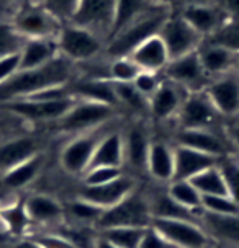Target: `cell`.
I'll return each instance as SVG.
<instances>
[{"instance_id": "1", "label": "cell", "mask_w": 239, "mask_h": 248, "mask_svg": "<svg viewBox=\"0 0 239 248\" xmlns=\"http://www.w3.org/2000/svg\"><path fill=\"white\" fill-rule=\"evenodd\" d=\"M76 77V65L63 56H57L38 69L18 70L10 80L0 85V103L38 95L44 90L66 87Z\"/></svg>"}, {"instance_id": "2", "label": "cell", "mask_w": 239, "mask_h": 248, "mask_svg": "<svg viewBox=\"0 0 239 248\" xmlns=\"http://www.w3.org/2000/svg\"><path fill=\"white\" fill-rule=\"evenodd\" d=\"M174 8L171 7H153L144 15L131 21L125 26L120 33L112 36L105 43V56L108 59L115 57H128L139 44H143L146 39L156 36L161 31L164 21L169 18Z\"/></svg>"}, {"instance_id": "3", "label": "cell", "mask_w": 239, "mask_h": 248, "mask_svg": "<svg viewBox=\"0 0 239 248\" xmlns=\"http://www.w3.org/2000/svg\"><path fill=\"white\" fill-rule=\"evenodd\" d=\"M59 56L66 57L74 65L95 61L105 51V39L82 26L64 23L56 36Z\"/></svg>"}, {"instance_id": "4", "label": "cell", "mask_w": 239, "mask_h": 248, "mask_svg": "<svg viewBox=\"0 0 239 248\" xmlns=\"http://www.w3.org/2000/svg\"><path fill=\"white\" fill-rule=\"evenodd\" d=\"M120 111L113 106L99 103L90 100H77L72 105V108L64 114L56 124L57 131L66 134L76 136L81 132L97 129L100 126L113 123L118 118Z\"/></svg>"}, {"instance_id": "5", "label": "cell", "mask_w": 239, "mask_h": 248, "mask_svg": "<svg viewBox=\"0 0 239 248\" xmlns=\"http://www.w3.org/2000/svg\"><path fill=\"white\" fill-rule=\"evenodd\" d=\"M115 129V121L97 129L81 132L70 137L59 154V165L70 176H82L87 171L102 137Z\"/></svg>"}, {"instance_id": "6", "label": "cell", "mask_w": 239, "mask_h": 248, "mask_svg": "<svg viewBox=\"0 0 239 248\" xmlns=\"http://www.w3.org/2000/svg\"><path fill=\"white\" fill-rule=\"evenodd\" d=\"M153 224V212L149 207L148 194L139 191H133L123 201L115 204L110 209L103 211L97 230L100 229H112V227H138L148 229Z\"/></svg>"}, {"instance_id": "7", "label": "cell", "mask_w": 239, "mask_h": 248, "mask_svg": "<svg viewBox=\"0 0 239 248\" xmlns=\"http://www.w3.org/2000/svg\"><path fill=\"white\" fill-rule=\"evenodd\" d=\"M76 103L74 96L59 100L21 98L0 103V109L26 123H57Z\"/></svg>"}, {"instance_id": "8", "label": "cell", "mask_w": 239, "mask_h": 248, "mask_svg": "<svg viewBox=\"0 0 239 248\" xmlns=\"http://www.w3.org/2000/svg\"><path fill=\"white\" fill-rule=\"evenodd\" d=\"M10 26L25 39L56 38L63 26L39 2H26L13 15Z\"/></svg>"}, {"instance_id": "9", "label": "cell", "mask_w": 239, "mask_h": 248, "mask_svg": "<svg viewBox=\"0 0 239 248\" xmlns=\"http://www.w3.org/2000/svg\"><path fill=\"white\" fill-rule=\"evenodd\" d=\"M151 227L174 248H215L200 222L179 219H153Z\"/></svg>"}, {"instance_id": "10", "label": "cell", "mask_w": 239, "mask_h": 248, "mask_svg": "<svg viewBox=\"0 0 239 248\" xmlns=\"http://www.w3.org/2000/svg\"><path fill=\"white\" fill-rule=\"evenodd\" d=\"M162 43L169 52L171 61L182 57L192 52H197L203 38L190 26L179 12L172 10L169 18L164 21L161 31H159Z\"/></svg>"}, {"instance_id": "11", "label": "cell", "mask_w": 239, "mask_h": 248, "mask_svg": "<svg viewBox=\"0 0 239 248\" xmlns=\"http://www.w3.org/2000/svg\"><path fill=\"white\" fill-rule=\"evenodd\" d=\"M223 118L205 92L188 93L177 114V129H218Z\"/></svg>"}, {"instance_id": "12", "label": "cell", "mask_w": 239, "mask_h": 248, "mask_svg": "<svg viewBox=\"0 0 239 248\" xmlns=\"http://www.w3.org/2000/svg\"><path fill=\"white\" fill-rule=\"evenodd\" d=\"M162 75L164 78L174 82L177 87L182 88L187 95L205 92L206 85L210 83V77L203 69L197 52L169 61Z\"/></svg>"}, {"instance_id": "13", "label": "cell", "mask_w": 239, "mask_h": 248, "mask_svg": "<svg viewBox=\"0 0 239 248\" xmlns=\"http://www.w3.org/2000/svg\"><path fill=\"white\" fill-rule=\"evenodd\" d=\"M136 189H138V178L126 171L125 175H121L120 178L110 181L107 185H100V186L82 185L76 196L97 207H100V209L107 211L115 204H118L120 201H123L126 196H130Z\"/></svg>"}, {"instance_id": "14", "label": "cell", "mask_w": 239, "mask_h": 248, "mask_svg": "<svg viewBox=\"0 0 239 248\" xmlns=\"http://www.w3.org/2000/svg\"><path fill=\"white\" fill-rule=\"evenodd\" d=\"M220 116L228 121L239 119V75L236 70L211 78L205 88Z\"/></svg>"}, {"instance_id": "15", "label": "cell", "mask_w": 239, "mask_h": 248, "mask_svg": "<svg viewBox=\"0 0 239 248\" xmlns=\"http://www.w3.org/2000/svg\"><path fill=\"white\" fill-rule=\"evenodd\" d=\"M174 139L175 145H184L218 158L234 155L226 132H220V129H177Z\"/></svg>"}, {"instance_id": "16", "label": "cell", "mask_w": 239, "mask_h": 248, "mask_svg": "<svg viewBox=\"0 0 239 248\" xmlns=\"http://www.w3.org/2000/svg\"><path fill=\"white\" fill-rule=\"evenodd\" d=\"M113 10L115 0H79L77 10L69 23L94 31L107 43L113 21Z\"/></svg>"}, {"instance_id": "17", "label": "cell", "mask_w": 239, "mask_h": 248, "mask_svg": "<svg viewBox=\"0 0 239 248\" xmlns=\"http://www.w3.org/2000/svg\"><path fill=\"white\" fill-rule=\"evenodd\" d=\"M23 207L32 224L43 225V227H57L66 222L64 204L51 194H30L23 199Z\"/></svg>"}, {"instance_id": "18", "label": "cell", "mask_w": 239, "mask_h": 248, "mask_svg": "<svg viewBox=\"0 0 239 248\" xmlns=\"http://www.w3.org/2000/svg\"><path fill=\"white\" fill-rule=\"evenodd\" d=\"M153 137L141 123L131 124L126 132H123V147H125V171L130 168L133 176L146 173V160L151 147Z\"/></svg>"}, {"instance_id": "19", "label": "cell", "mask_w": 239, "mask_h": 248, "mask_svg": "<svg viewBox=\"0 0 239 248\" xmlns=\"http://www.w3.org/2000/svg\"><path fill=\"white\" fill-rule=\"evenodd\" d=\"M185 96H187V93L182 88L177 87L174 82L164 78L161 87L148 100L149 118L156 119L159 123H167L172 121V119L175 121Z\"/></svg>"}, {"instance_id": "20", "label": "cell", "mask_w": 239, "mask_h": 248, "mask_svg": "<svg viewBox=\"0 0 239 248\" xmlns=\"http://www.w3.org/2000/svg\"><path fill=\"white\" fill-rule=\"evenodd\" d=\"M41 152L39 139L34 136L21 134L2 140L0 142V175Z\"/></svg>"}, {"instance_id": "21", "label": "cell", "mask_w": 239, "mask_h": 248, "mask_svg": "<svg viewBox=\"0 0 239 248\" xmlns=\"http://www.w3.org/2000/svg\"><path fill=\"white\" fill-rule=\"evenodd\" d=\"M200 225L215 243V247L239 248V214L216 216L202 211Z\"/></svg>"}, {"instance_id": "22", "label": "cell", "mask_w": 239, "mask_h": 248, "mask_svg": "<svg viewBox=\"0 0 239 248\" xmlns=\"http://www.w3.org/2000/svg\"><path fill=\"white\" fill-rule=\"evenodd\" d=\"M146 175L161 186H167L174 180V145L153 139L146 160Z\"/></svg>"}, {"instance_id": "23", "label": "cell", "mask_w": 239, "mask_h": 248, "mask_svg": "<svg viewBox=\"0 0 239 248\" xmlns=\"http://www.w3.org/2000/svg\"><path fill=\"white\" fill-rule=\"evenodd\" d=\"M179 12L184 16V20L197 31L203 39H208L218 31L228 16L218 7V3H210V5H195V7H185Z\"/></svg>"}, {"instance_id": "24", "label": "cell", "mask_w": 239, "mask_h": 248, "mask_svg": "<svg viewBox=\"0 0 239 248\" xmlns=\"http://www.w3.org/2000/svg\"><path fill=\"white\" fill-rule=\"evenodd\" d=\"M220 160L213 155L174 144V180H192L202 171L216 167Z\"/></svg>"}, {"instance_id": "25", "label": "cell", "mask_w": 239, "mask_h": 248, "mask_svg": "<svg viewBox=\"0 0 239 248\" xmlns=\"http://www.w3.org/2000/svg\"><path fill=\"white\" fill-rule=\"evenodd\" d=\"M128 57L138 65L139 70L154 74H162L171 61L169 52L166 49V44L162 43L159 34L146 39Z\"/></svg>"}, {"instance_id": "26", "label": "cell", "mask_w": 239, "mask_h": 248, "mask_svg": "<svg viewBox=\"0 0 239 248\" xmlns=\"http://www.w3.org/2000/svg\"><path fill=\"white\" fill-rule=\"evenodd\" d=\"M197 56L200 59L206 75L211 78L220 77L234 70V62H236V52L226 49V47L215 44L208 39H203L202 44L197 49Z\"/></svg>"}, {"instance_id": "27", "label": "cell", "mask_w": 239, "mask_h": 248, "mask_svg": "<svg viewBox=\"0 0 239 248\" xmlns=\"http://www.w3.org/2000/svg\"><path fill=\"white\" fill-rule=\"evenodd\" d=\"M94 167H117L125 168V147H123V132L115 127L102 137L92 157L88 168ZM87 168V170H88Z\"/></svg>"}, {"instance_id": "28", "label": "cell", "mask_w": 239, "mask_h": 248, "mask_svg": "<svg viewBox=\"0 0 239 248\" xmlns=\"http://www.w3.org/2000/svg\"><path fill=\"white\" fill-rule=\"evenodd\" d=\"M59 56L56 38L26 39L20 49V70L38 69Z\"/></svg>"}, {"instance_id": "29", "label": "cell", "mask_w": 239, "mask_h": 248, "mask_svg": "<svg viewBox=\"0 0 239 248\" xmlns=\"http://www.w3.org/2000/svg\"><path fill=\"white\" fill-rule=\"evenodd\" d=\"M44 154H38L32 157L30 160H26L20 165L13 167L12 170L5 171L3 175H0V183L8 191H17V189L26 188L30 183H33L38 178V175L41 173L44 167Z\"/></svg>"}, {"instance_id": "30", "label": "cell", "mask_w": 239, "mask_h": 248, "mask_svg": "<svg viewBox=\"0 0 239 248\" xmlns=\"http://www.w3.org/2000/svg\"><path fill=\"white\" fill-rule=\"evenodd\" d=\"M149 207L153 212V219H179V220H193L200 222V214L185 209L172 199L166 191V186L156 193L148 194Z\"/></svg>"}, {"instance_id": "31", "label": "cell", "mask_w": 239, "mask_h": 248, "mask_svg": "<svg viewBox=\"0 0 239 248\" xmlns=\"http://www.w3.org/2000/svg\"><path fill=\"white\" fill-rule=\"evenodd\" d=\"M157 7L151 5L148 0H115V10H113V21L112 28H110V34L107 41L117 33H120L125 26H128L131 21L139 18L141 15H144L149 8Z\"/></svg>"}, {"instance_id": "32", "label": "cell", "mask_w": 239, "mask_h": 248, "mask_svg": "<svg viewBox=\"0 0 239 248\" xmlns=\"http://www.w3.org/2000/svg\"><path fill=\"white\" fill-rule=\"evenodd\" d=\"M64 212L66 217H70V224L97 229V224H99L100 217L103 214V209L74 196L68 204H64Z\"/></svg>"}, {"instance_id": "33", "label": "cell", "mask_w": 239, "mask_h": 248, "mask_svg": "<svg viewBox=\"0 0 239 248\" xmlns=\"http://www.w3.org/2000/svg\"><path fill=\"white\" fill-rule=\"evenodd\" d=\"M167 194L174 199L177 204H180L185 209L200 214L202 212V199L203 196L198 193V189L190 183L188 180H174L166 186Z\"/></svg>"}, {"instance_id": "34", "label": "cell", "mask_w": 239, "mask_h": 248, "mask_svg": "<svg viewBox=\"0 0 239 248\" xmlns=\"http://www.w3.org/2000/svg\"><path fill=\"white\" fill-rule=\"evenodd\" d=\"M115 95H117L120 109H130L135 114L141 116H149V106L148 100L136 90L133 83H117L113 82Z\"/></svg>"}, {"instance_id": "35", "label": "cell", "mask_w": 239, "mask_h": 248, "mask_svg": "<svg viewBox=\"0 0 239 248\" xmlns=\"http://www.w3.org/2000/svg\"><path fill=\"white\" fill-rule=\"evenodd\" d=\"M144 232L146 229L138 227H112L97 230V235L118 248H138Z\"/></svg>"}, {"instance_id": "36", "label": "cell", "mask_w": 239, "mask_h": 248, "mask_svg": "<svg viewBox=\"0 0 239 248\" xmlns=\"http://www.w3.org/2000/svg\"><path fill=\"white\" fill-rule=\"evenodd\" d=\"M188 181L195 186L202 196H223V194H228L224 178L221 175L218 165L202 171Z\"/></svg>"}, {"instance_id": "37", "label": "cell", "mask_w": 239, "mask_h": 248, "mask_svg": "<svg viewBox=\"0 0 239 248\" xmlns=\"http://www.w3.org/2000/svg\"><path fill=\"white\" fill-rule=\"evenodd\" d=\"M0 216L5 220L8 233H12V235H15V237H20V238L26 237V230L32 225V222H30L28 216H26V212H25L23 201L18 199V201L13 202V204L3 207V209L0 211Z\"/></svg>"}, {"instance_id": "38", "label": "cell", "mask_w": 239, "mask_h": 248, "mask_svg": "<svg viewBox=\"0 0 239 248\" xmlns=\"http://www.w3.org/2000/svg\"><path fill=\"white\" fill-rule=\"evenodd\" d=\"M139 72H141L139 67L130 59V57H115V59H108L107 74L112 82L133 83V80L138 77Z\"/></svg>"}, {"instance_id": "39", "label": "cell", "mask_w": 239, "mask_h": 248, "mask_svg": "<svg viewBox=\"0 0 239 248\" xmlns=\"http://www.w3.org/2000/svg\"><path fill=\"white\" fill-rule=\"evenodd\" d=\"M218 167L224 178L228 196L239 206V158L236 155H228L221 158Z\"/></svg>"}, {"instance_id": "40", "label": "cell", "mask_w": 239, "mask_h": 248, "mask_svg": "<svg viewBox=\"0 0 239 248\" xmlns=\"http://www.w3.org/2000/svg\"><path fill=\"white\" fill-rule=\"evenodd\" d=\"M208 41L220 44L233 52H239V21L238 20H226L224 25L216 31L213 36L208 38Z\"/></svg>"}, {"instance_id": "41", "label": "cell", "mask_w": 239, "mask_h": 248, "mask_svg": "<svg viewBox=\"0 0 239 248\" xmlns=\"http://www.w3.org/2000/svg\"><path fill=\"white\" fill-rule=\"evenodd\" d=\"M125 168H117V167H94L81 176L84 186H100L107 185L110 181L120 178L121 175H125Z\"/></svg>"}, {"instance_id": "42", "label": "cell", "mask_w": 239, "mask_h": 248, "mask_svg": "<svg viewBox=\"0 0 239 248\" xmlns=\"http://www.w3.org/2000/svg\"><path fill=\"white\" fill-rule=\"evenodd\" d=\"M202 211L216 216H233L239 214V206L228 194H223V196H203Z\"/></svg>"}, {"instance_id": "43", "label": "cell", "mask_w": 239, "mask_h": 248, "mask_svg": "<svg viewBox=\"0 0 239 248\" xmlns=\"http://www.w3.org/2000/svg\"><path fill=\"white\" fill-rule=\"evenodd\" d=\"M39 3L61 23H69L77 10L79 0H39Z\"/></svg>"}, {"instance_id": "44", "label": "cell", "mask_w": 239, "mask_h": 248, "mask_svg": "<svg viewBox=\"0 0 239 248\" xmlns=\"http://www.w3.org/2000/svg\"><path fill=\"white\" fill-rule=\"evenodd\" d=\"M25 39L15 33L10 23H0V59L10 56L13 52H20Z\"/></svg>"}, {"instance_id": "45", "label": "cell", "mask_w": 239, "mask_h": 248, "mask_svg": "<svg viewBox=\"0 0 239 248\" xmlns=\"http://www.w3.org/2000/svg\"><path fill=\"white\" fill-rule=\"evenodd\" d=\"M164 80L162 74H154V72H144L141 70L138 74V77L133 80V85L138 90L146 100H149L151 96L156 93V90L161 87V83Z\"/></svg>"}, {"instance_id": "46", "label": "cell", "mask_w": 239, "mask_h": 248, "mask_svg": "<svg viewBox=\"0 0 239 248\" xmlns=\"http://www.w3.org/2000/svg\"><path fill=\"white\" fill-rule=\"evenodd\" d=\"M26 237L33 238L41 248H76L72 242L56 230H41L38 233H28Z\"/></svg>"}, {"instance_id": "47", "label": "cell", "mask_w": 239, "mask_h": 248, "mask_svg": "<svg viewBox=\"0 0 239 248\" xmlns=\"http://www.w3.org/2000/svg\"><path fill=\"white\" fill-rule=\"evenodd\" d=\"M20 70V52H13L0 59V85L15 75Z\"/></svg>"}, {"instance_id": "48", "label": "cell", "mask_w": 239, "mask_h": 248, "mask_svg": "<svg viewBox=\"0 0 239 248\" xmlns=\"http://www.w3.org/2000/svg\"><path fill=\"white\" fill-rule=\"evenodd\" d=\"M138 248H174V247H172L162 235H159L153 227H149V229H146Z\"/></svg>"}, {"instance_id": "49", "label": "cell", "mask_w": 239, "mask_h": 248, "mask_svg": "<svg viewBox=\"0 0 239 248\" xmlns=\"http://www.w3.org/2000/svg\"><path fill=\"white\" fill-rule=\"evenodd\" d=\"M224 132H226V137L229 140V145L233 149V154L239 158V119L238 121H231L229 126L224 127Z\"/></svg>"}, {"instance_id": "50", "label": "cell", "mask_w": 239, "mask_h": 248, "mask_svg": "<svg viewBox=\"0 0 239 248\" xmlns=\"http://www.w3.org/2000/svg\"><path fill=\"white\" fill-rule=\"evenodd\" d=\"M216 3L228 16V20L239 21V0H216Z\"/></svg>"}, {"instance_id": "51", "label": "cell", "mask_w": 239, "mask_h": 248, "mask_svg": "<svg viewBox=\"0 0 239 248\" xmlns=\"http://www.w3.org/2000/svg\"><path fill=\"white\" fill-rule=\"evenodd\" d=\"M210 3H216V0H174V10L195 5H210Z\"/></svg>"}, {"instance_id": "52", "label": "cell", "mask_w": 239, "mask_h": 248, "mask_svg": "<svg viewBox=\"0 0 239 248\" xmlns=\"http://www.w3.org/2000/svg\"><path fill=\"white\" fill-rule=\"evenodd\" d=\"M12 248H41V247H39L38 243L33 240V238H30V237H21L20 240L17 242Z\"/></svg>"}, {"instance_id": "53", "label": "cell", "mask_w": 239, "mask_h": 248, "mask_svg": "<svg viewBox=\"0 0 239 248\" xmlns=\"http://www.w3.org/2000/svg\"><path fill=\"white\" fill-rule=\"evenodd\" d=\"M151 5H157V7H171L174 8V0H148Z\"/></svg>"}, {"instance_id": "54", "label": "cell", "mask_w": 239, "mask_h": 248, "mask_svg": "<svg viewBox=\"0 0 239 248\" xmlns=\"http://www.w3.org/2000/svg\"><path fill=\"white\" fill-rule=\"evenodd\" d=\"M94 248H118V247L112 245V243H108L107 240H103V238H100L99 235H97V242H95Z\"/></svg>"}, {"instance_id": "55", "label": "cell", "mask_w": 239, "mask_h": 248, "mask_svg": "<svg viewBox=\"0 0 239 248\" xmlns=\"http://www.w3.org/2000/svg\"><path fill=\"white\" fill-rule=\"evenodd\" d=\"M234 70H236L238 75H239V52L236 54V62H234Z\"/></svg>"}, {"instance_id": "56", "label": "cell", "mask_w": 239, "mask_h": 248, "mask_svg": "<svg viewBox=\"0 0 239 248\" xmlns=\"http://www.w3.org/2000/svg\"><path fill=\"white\" fill-rule=\"evenodd\" d=\"M0 2H5V0H0Z\"/></svg>"}]
</instances>
